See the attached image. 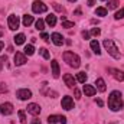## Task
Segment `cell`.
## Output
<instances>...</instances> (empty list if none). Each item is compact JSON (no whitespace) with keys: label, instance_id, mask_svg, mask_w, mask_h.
<instances>
[{"label":"cell","instance_id":"cell-24","mask_svg":"<svg viewBox=\"0 0 124 124\" xmlns=\"http://www.w3.org/2000/svg\"><path fill=\"white\" fill-rule=\"evenodd\" d=\"M23 52H25V55H28V56L33 55V54H35V48H33V45H26L25 49H23Z\"/></svg>","mask_w":124,"mask_h":124},{"label":"cell","instance_id":"cell-9","mask_svg":"<svg viewBox=\"0 0 124 124\" xmlns=\"http://www.w3.org/2000/svg\"><path fill=\"white\" fill-rule=\"evenodd\" d=\"M63 82H65V85L68 88H75V85H77V81H75V78L71 74H65L63 75Z\"/></svg>","mask_w":124,"mask_h":124},{"label":"cell","instance_id":"cell-18","mask_svg":"<svg viewBox=\"0 0 124 124\" xmlns=\"http://www.w3.org/2000/svg\"><path fill=\"white\" fill-rule=\"evenodd\" d=\"M90 46H91V49H93V52L95 55H101V51H100V43H98V40H91V43H90Z\"/></svg>","mask_w":124,"mask_h":124},{"label":"cell","instance_id":"cell-19","mask_svg":"<svg viewBox=\"0 0 124 124\" xmlns=\"http://www.w3.org/2000/svg\"><path fill=\"white\" fill-rule=\"evenodd\" d=\"M46 23L51 26V28H54L55 25H56V16L54 15V13H51V15H48L46 16Z\"/></svg>","mask_w":124,"mask_h":124},{"label":"cell","instance_id":"cell-4","mask_svg":"<svg viewBox=\"0 0 124 124\" xmlns=\"http://www.w3.org/2000/svg\"><path fill=\"white\" fill-rule=\"evenodd\" d=\"M32 10H33V13H45L48 10V6L40 0H35L32 4Z\"/></svg>","mask_w":124,"mask_h":124},{"label":"cell","instance_id":"cell-29","mask_svg":"<svg viewBox=\"0 0 124 124\" xmlns=\"http://www.w3.org/2000/svg\"><path fill=\"white\" fill-rule=\"evenodd\" d=\"M118 6V0H110L108 1V9H117Z\"/></svg>","mask_w":124,"mask_h":124},{"label":"cell","instance_id":"cell-25","mask_svg":"<svg viewBox=\"0 0 124 124\" xmlns=\"http://www.w3.org/2000/svg\"><path fill=\"white\" fill-rule=\"evenodd\" d=\"M35 26H36L38 31H43V29H45V22H43L42 19H38V20L35 22Z\"/></svg>","mask_w":124,"mask_h":124},{"label":"cell","instance_id":"cell-43","mask_svg":"<svg viewBox=\"0 0 124 124\" xmlns=\"http://www.w3.org/2000/svg\"><path fill=\"white\" fill-rule=\"evenodd\" d=\"M0 36H1V32H0Z\"/></svg>","mask_w":124,"mask_h":124},{"label":"cell","instance_id":"cell-13","mask_svg":"<svg viewBox=\"0 0 124 124\" xmlns=\"http://www.w3.org/2000/svg\"><path fill=\"white\" fill-rule=\"evenodd\" d=\"M110 72H111V75L117 79V81H124V72L123 71H120V69H116V68H110L108 69Z\"/></svg>","mask_w":124,"mask_h":124},{"label":"cell","instance_id":"cell-15","mask_svg":"<svg viewBox=\"0 0 124 124\" xmlns=\"http://www.w3.org/2000/svg\"><path fill=\"white\" fill-rule=\"evenodd\" d=\"M51 68H52V75L55 77V78H58L59 77V63L58 61H51Z\"/></svg>","mask_w":124,"mask_h":124},{"label":"cell","instance_id":"cell-42","mask_svg":"<svg viewBox=\"0 0 124 124\" xmlns=\"http://www.w3.org/2000/svg\"><path fill=\"white\" fill-rule=\"evenodd\" d=\"M49 124H55V123H49Z\"/></svg>","mask_w":124,"mask_h":124},{"label":"cell","instance_id":"cell-22","mask_svg":"<svg viewBox=\"0 0 124 124\" xmlns=\"http://www.w3.org/2000/svg\"><path fill=\"white\" fill-rule=\"evenodd\" d=\"M107 13H108V10L105 7H97L95 9V15L97 16H101L102 17V16H107Z\"/></svg>","mask_w":124,"mask_h":124},{"label":"cell","instance_id":"cell-16","mask_svg":"<svg viewBox=\"0 0 124 124\" xmlns=\"http://www.w3.org/2000/svg\"><path fill=\"white\" fill-rule=\"evenodd\" d=\"M84 93H85V95H88V97H93V95H95V93H97V88H94L93 85H84Z\"/></svg>","mask_w":124,"mask_h":124},{"label":"cell","instance_id":"cell-14","mask_svg":"<svg viewBox=\"0 0 124 124\" xmlns=\"http://www.w3.org/2000/svg\"><path fill=\"white\" fill-rule=\"evenodd\" d=\"M51 39H52V42L56 45V46H62L63 45V38H62L61 33H52V36H51Z\"/></svg>","mask_w":124,"mask_h":124},{"label":"cell","instance_id":"cell-30","mask_svg":"<svg viewBox=\"0 0 124 124\" xmlns=\"http://www.w3.org/2000/svg\"><path fill=\"white\" fill-rule=\"evenodd\" d=\"M114 17H116L117 20H118V19H123V17H124V7H123V9H120V10L114 15Z\"/></svg>","mask_w":124,"mask_h":124},{"label":"cell","instance_id":"cell-17","mask_svg":"<svg viewBox=\"0 0 124 124\" xmlns=\"http://www.w3.org/2000/svg\"><path fill=\"white\" fill-rule=\"evenodd\" d=\"M95 85H97V90L98 91H101V93H104L105 91V81L102 79V78H97V81H95Z\"/></svg>","mask_w":124,"mask_h":124},{"label":"cell","instance_id":"cell-1","mask_svg":"<svg viewBox=\"0 0 124 124\" xmlns=\"http://www.w3.org/2000/svg\"><path fill=\"white\" fill-rule=\"evenodd\" d=\"M108 107L111 111H120L123 108V100H121V93L120 91H113L108 97Z\"/></svg>","mask_w":124,"mask_h":124},{"label":"cell","instance_id":"cell-32","mask_svg":"<svg viewBox=\"0 0 124 124\" xmlns=\"http://www.w3.org/2000/svg\"><path fill=\"white\" fill-rule=\"evenodd\" d=\"M100 33H101V31H100L98 28H93V29H91V35H93V36H98Z\"/></svg>","mask_w":124,"mask_h":124},{"label":"cell","instance_id":"cell-21","mask_svg":"<svg viewBox=\"0 0 124 124\" xmlns=\"http://www.w3.org/2000/svg\"><path fill=\"white\" fill-rule=\"evenodd\" d=\"M22 23H23V26H31L32 23H33V16H31V15H25L23 16V19H22Z\"/></svg>","mask_w":124,"mask_h":124},{"label":"cell","instance_id":"cell-40","mask_svg":"<svg viewBox=\"0 0 124 124\" xmlns=\"http://www.w3.org/2000/svg\"><path fill=\"white\" fill-rule=\"evenodd\" d=\"M3 46H4V43H3V42L0 40V52H1V49H3Z\"/></svg>","mask_w":124,"mask_h":124},{"label":"cell","instance_id":"cell-41","mask_svg":"<svg viewBox=\"0 0 124 124\" xmlns=\"http://www.w3.org/2000/svg\"><path fill=\"white\" fill-rule=\"evenodd\" d=\"M69 1H77V0H69Z\"/></svg>","mask_w":124,"mask_h":124},{"label":"cell","instance_id":"cell-8","mask_svg":"<svg viewBox=\"0 0 124 124\" xmlns=\"http://www.w3.org/2000/svg\"><path fill=\"white\" fill-rule=\"evenodd\" d=\"M61 105H62L63 110H72V108H74V100H72L69 95H66V97L62 98Z\"/></svg>","mask_w":124,"mask_h":124},{"label":"cell","instance_id":"cell-37","mask_svg":"<svg viewBox=\"0 0 124 124\" xmlns=\"http://www.w3.org/2000/svg\"><path fill=\"white\" fill-rule=\"evenodd\" d=\"M94 4H95V0H88V6L90 7H93Z\"/></svg>","mask_w":124,"mask_h":124},{"label":"cell","instance_id":"cell-35","mask_svg":"<svg viewBox=\"0 0 124 124\" xmlns=\"http://www.w3.org/2000/svg\"><path fill=\"white\" fill-rule=\"evenodd\" d=\"M82 38H84V39H90V33H88V32H82Z\"/></svg>","mask_w":124,"mask_h":124},{"label":"cell","instance_id":"cell-36","mask_svg":"<svg viewBox=\"0 0 124 124\" xmlns=\"http://www.w3.org/2000/svg\"><path fill=\"white\" fill-rule=\"evenodd\" d=\"M42 39H45V40H49V36H48V33H42Z\"/></svg>","mask_w":124,"mask_h":124},{"label":"cell","instance_id":"cell-44","mask_svg":"<svg viewBox=\"0 0 124 124\" xmlns=\"http://www.w3.org/2000/svg\"><path fill=\"white\" fill-rule=\"evenodd\" d=\"M102 1H104V0H102Z\"/></svg>","mask_w":124,"mask_h":124},{"label":"cell","instance_id":"cell-11","mask_svg":"<svg viewBox=\"0 0 124 124\" xmlns=\"http://www.w3.org/2000/svg\"><path fill=\"white\" fill-rule=\"evenodd\" d=\"M13 61H15V65H16V66H20V65L26 63V56H25V54H22V52H16Z\"/></svg>","mask_w":124,"mask_h":124},{"label":"cell","instance_id":"cell-23","mask_svg":"<svg viewBox=\"0 0 124 124\" xmlns=\"http://www.w3.org/2000/svg\"><path fill=\"white\" fill-rule=\"evenodd\" d=\"M77 81L81 82V84H85V81H87V74H85V72H78V74H77Z\"/></svg>","mask_w":124,"mask_h":124},{"label":"cell","instance_id":"cell-20","mask_svg":"<svg viewBox=\"0 0 124 124\" xmlns=\"http://www.w3.org/2000/svg\"><path fill=\"white\" fill-rule=\"evenodd\" d=\"M13 39H15V43H16V45H23L25 40H26V36H25L23 33H19V35H16Z\"/></svg>","mask_w":124,"mask_h":124},{"label":"cell","instance_id":"cell-33","mask_svg":"<svg viewBox=\"0 0 124 124\" xmlns=\"http://www.w3.org/2000/svg\"><path fill=\"white\" fill-rule=\"evenodd\" d=\"M54 7H55V10H58V12H63V7L59 6L58 3H54Z\"/></svg>","mask_w":124,"mask_h":124},{"label":"cell","instance_id":"cell-27","mask_svg":"<svg viewBox=\"0 0 124 124\" xmlns=\"http://www.w3.org/2000/svg\"><path fill=\"white\" fill-rule=\"evenodd\" d=\"M39 54H40L45 59H49V58H51V55H49L48 49H45V48H40V49H39Z\"/></svg>","mask_w":124,"mask_h":124},{"label":"cell","instance_id":"cell-2","mask_svg":"<svg viewBox=\"0 0 124 124\" xmlns=\"http://www.w3.org/2000/svg\"><path fill=\"white\" fill-rule=\"evenodd\" d=\"M104 48L107 49L108 55H111L114 59H120V58H121V54H120L118 48L116 46V43H114L111 39H104Z\"/></svg>","mask_w":124,"mask_h":124},{"label":"cell","instance_id":"cell-39","mask_svg":"<svg viewBox=\"0 0 124 124\" xmlns=\"http://www.w3.org/2000/svg\"><path fill=\"white\" fill-rule=\"evenodd\" d=\"M97 104H98V105H100V107H102V105H104V102H102V101H101V100H97Z\"/></svg>","mask_w":124,"mask_h":124},{"label":"cell","instance_id":"cell-7","mask_svg":"<svg viewBox=\"0 0 124 124\" xmlns=\"http://www.w3.org/2000/svg\"><path fill=\"white\" fill-rule=\"evenodd\" d=\"M0 113L3 116H10L13 113V104L12 102H3L0 105Z\"/></svg>","mask_w":124,"mask_h":124},{"label":"cell","instance_id":"cell-34","mask_svg":"<svg viewBox=\"0 0 124 124\" xmlns=\"http://www.w3.org/2000/svg\"><path fill=\"white\" fill-rule=\"evenodd\" d=\"M74 91H75V98H77V100H79V98H81V93H79L77 88H74Z\"/></svg>","mask_w":124,"mask_h":124},{"label":"cell","instance_id":"cell-28","mask_svg":"<svg viewBox=\"0 0 124 124\" xmlns=\"http://www.w3.org/2000/svg\"><path fill=\"white\" fill-rule=\"evenodd\" d=\"M17 116H19V120H20V123H22V124L26 123V116H25V111H23V110L17 111Z\"/></svg>","mask_w":124,"mask_h":124},{"label":"cell","instance_id":"cell-3","mask_svg":"<svg viewBox=\"0 0 124 124\" xmlns=\"http://www.w3.org/2000/svg\"><path fill=\"white\" fill-rule=\"evenodd\" d=\"M63 61L66 62L69 66H72V68H78V66L81 65V59H79V56H78L77 54L71 52V51L63 52Z\"/></svg>","mask_w":124,"mask_h":124},{"label":"cell","instance_id":"cell-26","mask_svg":"<svg viewBox=\"0 0 124 124\" xmlns=\"http://www.w3.org/2000/svg\"><path fill=\"white\" fill-rule=\"evenodd\" d=\"M61 22H62V26H63V28H66V29H69V28H74V22H69V20H66L65 17H62Z\"/></svg>","mask_w":124,"mask_h":124},{"label":"cell","instance_id":"cell-12","mask_svg":"<svg viewBox=\"0 0 124 124\" xmlns=\"http://www.w3.org/2000/svg\"><path fill=\"white\" fill-rule=\"evenodd\" d=\"M49 123H59V124H66V117L63 116H49L48 117Z\"/></svg>","mask_w":124,"mask_h":124},{"label":"cell","instance_id":"cell-6","mask_svg":"<svg viewBox=\"0 0 124 124\" xmlns=\"http://www.w3.org/2000/svg\"><path fill=\"white\" fill-rule=\"evenodd\" d=\"M16 95H17V98H19V100L25 101V100L32 98V91H31V90H28V88H22V90H17Z\"/></svg>","mask_w":124,"mask_h":124},{"label":"cell","instance_id":"cell-10","mask_svg":"<svg viewBox=\"0 0 124 124\" xmlns=\"http://www.w3.org/2000/svg\"><path fill=\"white\" fill-rule=\"evenodd\" d=\"M26 110H28V113H29V114H32V116H35V117L40 114V105H39V104H35V102H32V104H29Z\"/></svg>","mask_w":124,"mask_h":124},{"label":"cell","instance_id":"cell-38","mask_svg":"<svg viewBox=\"0 0 124 124\" xmlns=\"http://www.w3.org/2000/svg\"><path fill=\"white\" fill-rule=\"evenodd\" d=\"M32 124H40V120H38V118H33V120H32Z\"/></svg>","mask_w":124,"mask_h":124},{"label":"cell","instance_id":"cell-5","mask_svg":"<svg viewBox=\"0 0 124 124\" xmlns=\"http://www.w3.org/2000/svg\"><path fill=\"white\" fill-rule=\"evenodd\" d=\"M7 25H9V29L16 31V29L19 28V25H20V19H19V16H16V15H10L9 19H7Z\"/></svg>","mask_w":124,"mask_h":124},{"label":"cell","instance_id":"cell-31","mask_svg":"<svg viewBox=\"0 0 124 124\" xmlns=\"http://www.w3.org/2000/svg\"><path fill=\"white\" fill-rule=\"evenodd\" d=\"M7 85L4 84V82H0V94H4V93H7Z\"/></svg>","mask_w":124,"mask_h":124}]
</instances>
